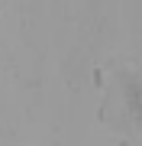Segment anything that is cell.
Returning a JSON list of instances; mask_svg holds the SVG:
<instances>
[{
    "label": "cell",
    "mask_w": 142,
    "mask_h": 146,
    "mask_svg": "<svg viewBox=\"0 0 142 146\" xmlns=\"http://www.w3.org/2000/svg\"><path fill=\"white\" fill-rule=\"evenodd\" d=\"M123 94H126V107H129V114H132V120H136V127L142 133V75H126Z\"/></svg>",
    "instance_id": "6da1fadb"
}]
</instances>
